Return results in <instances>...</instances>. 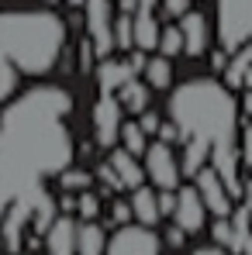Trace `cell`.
I'll return each mask as SVG.
<instances>
[{
    "label": "cell",
    "mask_w": 252,
    "mask_h": 255,
    "mask_svg": "<svg viewBox=\"0 0 252 255\" xmlns=\"http://www.w3.org/2000/svg\"><path fill=\"white\" fill-rule=\"evenodd\" d=\"M156 197H159V214L169 217L173 207H176V190H156Z\"/></svg>",
    "instance_id": "33"
},
{
    "label": "cell",
    "mask_w": 252,
    "mask_h": 255,
    "mask_svg": "<svg viewBox=\"0 0 252 255\" xmlns=\"http://www.w3.org/2000/svg\"><path fill=\"white\" fill-rule=\"evenodd\" d=\"M142 76L149 90H169L173 86V59L166 55H149L145 66H142Z\"/></svg>",
    "instance_id": "20"
},
{
    "label": "cell",
    "mask_w": 252,
    "mask_h": 255,
    "mask_svg": "<svg viewBox=\"0 0 252 255\" xmlns=\"http://www.w3.org/2000/svg\"><path fill=\"white\" fill-rule=\"evenodd\" d=\"M239 162L246 169H252V121L239 128Z\"/></svg>",
    "instance_id": "29"
},
{
    "label": "cell",
    "mask_w": 252,
    "mask_h": 255,
    "mask_svg": "<svg viewBox=\"0 0 252 255\" xmlns=\"http://www.w3.org/2000/svg\"><path fill=\"white\" fill-rule=\"evenodd\" d=\"M194 186H197V193H201V200H204L208 214H214V217H228V214H232V197H228L221 176L214 172L211 162L194 176Z\"/></svg>",
    "instance_id": "11"
},
{
    "label": "cell",
    "mask_w": 252,
    "mask_h": 255,
    "mask_svg": "<svg viewBox=\"0 0 252 255\" xmlns=\"http://www.w3.org/2000/svg\"><path fill=\"white\" fill-rule=\"evenodd\" d=\"M218 38L225 52L252 45V0H218Z\"/></svg>",
    "instance_id": "4"
},
{
    "label": "cell",
    "mask_w": 252,
    "mask_h": 255,
    "mask_svg": "<svg viewBox=\"0 0 252 255\" xmlns=\"http://www.w3.org/2000/svg\"><path fill=\"white\" fill-rule=\"evenodd\" d=\"M83 24H86V42L93 52L104 59L114 52V10L111 0H83Z\"/></svg>",
    "instance_id": "6"
},
{
    "label": "cell",
    "mask_w": 252,
    "mask_h": 255,
    "mask_svg": "<svg viewBox=\"0 0 252 255\" xmlns=\"http://www.w3.org/2000/svg\"><path fill=\"white\" fill-rule=\"evenodd\" d=\"M128 204H131V217L138 221V224H159L163 221V214H159V197H156V190L152 186H135L131 190V197H128Z\"/></svg>",
    "instance_id": "17"
},
{
    "label": "cell",
    "mask_w": 252,
    "mask_h": 255,
    "mask_svg": "<svg viewBox=\"0 0 252 255\" xmlns=\"http://www.w3.org/2000/svg\"><path fill=\"white\" fill-rule=\"evenodd\" d=\"M66 48V21L52 10H0V52L17 73L42 76Z\"/></svg>",
    "instance_id": "3"
},
{
    "label": "cell",
    "mask_w": 252,
    "mask_h": 255,
    "mask_svg": "<svg viewBox=\"0 0 252 255\" xmlns=\"http://www.w3.org/2000/svg\"><path fill=\"white\" fill-rule=\"evenodd\" d=\"M55 179H59V190H62V193H83V190H90V183H93V172L76 169V166H66Z\"/></svg>",
    "instance_id": "23"
},
{
    "label": "cell",
    "mask_w": 252,
    "mask_h": 255,
    "mask_svg": "<svg viewBox=\"0 0 252 255\" xmlns=\"http://www.w3.org/2000/svg\"><path fill=\"white\" fill-rule=\"evenodd\" d=\"M242 86H246V90H252V66H249V73H246V80H242Z\"/></svg>",
    "instance_id": "40"
},
{
    "label": "cell",
    "mask_w": 252,
    "mask_h": 255,
    "mask_svg": "<svg viewBox=\"0 0 252 255\" xmlns=\"http://www.w3.org/2000/svg\"><path fill=\"white\" fill-rule=\"evenodd\" d=\"M183 155H180V172L183 176H197L211 162V145L201 138H183Z\"/></svg>",
    "instance_id": "19"
},
{
    "label": "cell",
    "mask_w": 252,
    "mask_h": 255,
    "mask_svg": "<svg viewBox=\"0 0 252 255\" xmlns=\"http://www.w3.org/2000/svg\"><path fill=\"white\" fill-rule=\"evenodd\" d=\"M14 90H17V69H14V66H10V59L0 52V104H3Z\"/></svg>",
    "instance_id": "27"
},
{
    "label": "cell",
    "mask_w": 252,
    "mask_h": 255,
    "mask_svg": "<svg viewBox=\"0 0 252 255\" xmlns=\"http://www.w3.org/2000/svg\"><path fill=\"white\" fill-rule=\"evenodd\" d=\"M76 224H80V217L55 214V221L48 224V231L42 235L45 252L48 255H76Z\"/></svg>",
    "instance_id": "13"
},
{
    "label": "cell",
    "mask_w": 252,
    "mask_h": 255,
    "mask_svg": "<svg viewBox=\"0 0 252 255\" xmlns=\"http://www.w3.org/2000/svg\"><path fill=\"white\" fill-rule=\"evenodd\" d=\"M156 138H159V141H166V145H173V141H180V131H176L173 121H163L159 131H156Z\"/></svg>",
    "instance_id": "35"
},
{
    "label": "cell",
    "mask_w": 252,
    "mask_h": 255,
    "mask_svg": "<svg viewBox=\"0 0 252 255\" xmlns=\"http://www.w3.org/2000/svg\"><path fill=\"white\" fill-rule=\"evenodd\" d=\"M173 224H180L187 235H197L208 228V207L197 193V186H176V207H173Z\"/></svg>",
    "instance_id": "9"
},
{
    "label": "cell",
    "mask_w": 252,
    "mask_h": 255,
    "mask_svg": "<svg viewBox=\"0 0 252 255\" xmlns=\"http://www.w3.org/2000/svg\"><path fill=\"white\" fill-rule=\"evenodd\" d=\"M228 55H232V59H228V66H225V86L232 90V86H242L246 73H249L252 45H242V48H235V52H228Z\"/></svg>",
    "instance_id": "22"
},
{
    "label": "cell",
    "mask_w": 252,
    "mask_h": 255,
    "mask_svg": "<svg viewBox=\"0 0 252 255\" xmlns=\"http://www.w3.org/2000/svg\"><path fill=\"white\" fill-rule=\"evenodd\" d=\"M107 166L114 169L118 183H121V190H135V186H142V183H145V166L138 162V155H131V152L121 148V145H114V152H111Z\"/></svg>",
    "instance_id": "14"
},
{
    "label": "cell",
    "mask_w": 252,
    "mask_h": 255,
    "mask_svg": "<svg viewBox=\"0 0 252 255\" xmlns=\"http://www.w3.org/2000/svg\"><path fill=\"white\" fill-rule=\"evenodd\" d=\"M180 35H183V55H190V59H201L211 48V24L194 7L180 17Z\"/></svg>",
    "instance_id": "12"
},
{
    "label": "cell",
    "mask_w": 252,
    "mask_h": 255,
    "mask_svg": "<svg viewBox=\"0 0 252 255\" xmlns=\"http://www.w3.org/2000/svg\"><path fill=\"white\" fill-rule=\"evenodd\" d=\"M66 3H69V7H83V0H66Z\"/></svg>",
    "instance_id": "41"
},
{
    "label": "cell",
    "mask_w": 252,
    "mask_h": 255,
    "mask_svg": "<svg viewBox=\"0 0 252 255\" xmlns=\"http://www.w3.org/2000/svg\"><path fill=\"white\" fill-rule=\"evenodd\" d=\"M73 97L62 86H35L0 114V204L42 193L52 176L73 166L76 145L66 128Z\"/></svg>",
    "instance_id": "1"
},
{
    "label": "cell",
    "mask_w": 252,
    "mask_h": 255,
    "mask_svg": "<svg viewBox=\"0 0 252 255\" xmlns=\"http://www.w3.org/2000/svg\"><path fill=\"white\" fill-rule=\"evenodd\" d=\"M31 200H35V197H28V200H10L7 211H3V217H0V238H3L7 255L21 252V245H24V231H28V221H31Z\"/></svg>",
    "instance_id": "10"
},
{
    "label": "cell",
    "mask_w": 252,
    "mask_h": 255,
    "mask_svg": "<svg viewBox=\"0 0 252 255\" xmlns=\"http://www.w3.org/2000/svg\"><path fill=\"white\" fill-rule=\"evenodd\" d=\"M118 141H121V148H128L131 155H145V148H149V134L138 128V121H128V125H121V131H118Z\"/></svg>",
    "instance_id": "24"
},
{
    "label": "cell",
    "mask_w": 252,
    "mask_h": 255,
    "mask_svg": "<svg viewBox=\"0 0 252 255\" xmlns=\"http://www.w3.org/2000/svg\"><path fill=\"white\" fill-rule=\"evenodd\" d=\"M159 55H166V59H176V55H183V35H180V24H166V28H159Z\"/></svg>",
    "instance_id": "25"
},
{
    "label": "cell",
    "mask_w": 252,
    "mask_h": 255,
    "mask_svg": "<svg viewBox=\"0 0 252 255\" xmlns=\"http://www.w3.org/2000/svg\"><path fill=\"white\" fill-rule=\"evenodd\" d=\"M159 28L163 24H159L152 7H135V14H131V38H135V45L142 52H152L159 45Z\"/></svg>",
    "instance_id": "16"
},
{
    "label": "cell",
    "mask_w": 252,
    "mask_h": 255,
    "mask_svg": "<svg viewBox=\"0 0 252 255\" xmlns=\"http://www.w3.org/2000/svg\"><path fill=\"white\" fill-rule=\"evenodd\" d=\"M131 76H138V69L128 59H107L104 55L100 66H97V86H100V93H118Z\"/></svg>",
    "instance_id": "15"
},
{
    "label": "cell",
    "mask_w": 252,
    "mask_h": 255,
    "mask_svg": "<svg viewBox=\"0 0 252 255\" xmlns=\"http://www.w3.org/2000/svg\"><path fill=\"white\" fill-rule=\"evenodd\" d=\"M121 114L125 107L118 104L114 93H100L97 104H93V134L104 148H114L118 145V131H121Z\"/></svg>",
    "instance_id": "8"
},
{
    "label": "cell",
    "mask_w": 252,
    "mask_h": 255,
    "mask_svg": "<svg viewBox=\"0 0 252 255\" xmlns=\"http://www.w3.org/2000/svg\"><path fill=\"white\" fill-rule=\"evenodd\" d=\"M169 118L183 138H201L211 145V166L221 176L228 197H242L239 162V104L232 90L211 76L187 80L169 93Z\"/></svg>",
    "instance_id": "2"
},
{
    "label": "cell",
    "mask_w": 252,
    "mask_h": 255,
    "mask_svg": "<svg viewBox=\"0 0 252 255\" xmlns=\"http://www.w3.org/2000/svg\"><path fill=\"white\" fill-rule=\"evenodd\" d=\"M131 14L135 10H125L121 7V14L114 21V48H131L135 45V38H131Z\"/></svg>",
    "instance_id": "26"
},
{
    "label": "cell",
    "mask_w": 252,
    "mask_h": 255,
    "mask_svg": "<svg viewBox=\"0 0 252 255\" xmlns=\"http://www.w3.org/2000/svg\"><path fill=\"white\" fill-rule=\"evenodd\" d=\"M163 242H166L169 249H183V242H187V231H183L180 224H169V228H166V238H163Z\"/></svg>",
    "instance_id": "34"
},
{
    "label": "cell",
    "mask_w": 252,
    "mask_h": 255,
    "mask_svg": "<svg viewBox=\"0 0 252 255\" xmlns=\"http://www.w3.org/2000/svg\"><path fill=\"white\" fill-rule=\"evenodd\" d=\"M145 176L152 179V186L156 190H176L180 186V155L173 152V145L166 141H149V148H145Z\"/></svg>",
    "instance_id": "7"
},
{
    "label": "cell",
    "mask_w": 252,
    "mask_h": 255,
    "mask_svg": "<svg viewBox=\"0 0 252 255\" xmlns=\"http://www.w3.org/2000/svg\"><path fill=\"white\" fill-rule=\"evenodd\" d=\"M128 221H135L131 217V204L128 200H114L111 204V224H128Z\"/></svg>",
    "instance_id": "32"
},
{
    "label": "cell",
    "mask_w": 252,
    "mask_h": 255,
    "mask_svg": "<svg viewBox=\"0 0 252 255\" xmlns=\"http://www.w3.org/2000/svg\"><path fill=\"white\" fill-rule=\"evenodd\" d=\"M156 3L159 0H135V7H152V10H156Z\"/></svg>",
    "instance_id": "39"
},
{
    "label": "cell",
    "mask_w": 252,
    "mask_h": 255,
    "mask_svg": "<svg viewBox=\"0 0 252 255\" xmlns=\"http://www.w3.org/2000/svg\"><path fill=\"white\" fill-rule=\"evenodd\" d=\"M149 86H145V80H138V76H131L121 90H118V104L125 107L128 114H142L145 107H149Z\"/></svg>",
    "instance_id": "21"
},
{
    "label": "cell",
    "mask_w": 252,
    "mask_h": 255,
    "mask_svg": "<svg viewBox=\"0 0 252 255\" xmlns=\"http://www.w3.org/2000/svg\"><path fill=\"white\" fill-rule=\"evenodd\" d=\"M76 217L80 221H97V214H100V200L90 193V190H83V193H76Z\"/></svg>",
    "instance_id": "28"
},
{
    "label": "cell",
    "mask_w": 252,
    "mask_h": 255,
    "mask_svg": "<svg viewBox=\"0 0 252 255\" xmlns=\"http://www.w3.org/2000/svg\"><path fill=\"white\" fill-rule=\"evenodd\" d=\"M107 249V231L97 221H80L76 224V255H104Z\"/></svg>",
    "instance_id": "18"
},
{
    "label": "cell",
    "mask_w": 252,
    "mask_h": 255,
    "mask_svg": "<svg viewBox=\"0 0 252 255\" xmlns=\"http://www.w3.org/2000/svg\"><path fill=\"white\" fill-rule=\"evenodd\" d=\"M159 125H163V118H159L152 107H145V111L138 114V128H142L145 134H156V131H159Z\"/></svg>",
    "instance_id": "31"
},
{
    "label": "cell",
    "mask_w": 252,
    "mask_h": 255,
    "mask_svg": "<svg viewBox=\"0 0 252 255\" xmlns=\"http://www.w3.org/2000/svg\"><path fill=\"white\" fill-rule=\"evenodd\" d=\"M239 111H242L246 118H252V90L246 93V100H242V107H239Z\"/></svg>",
    "instance_id": "38"
},
{
    "label": "cell",
    "mask_w": 252,
    "mask_h": 255,
    "mask_svg": "<svg viewBox=\"0 0 252 255\" xmlns=\"http://www.w3.org/2000/svg\"><path fill=\"white\" fill-rule=\"evenodd\" d=\"M159 3H163V14H166L169 21H180V17L190 10L194 0H159Z\"/></svg>",
    "instance_id": "30"
},
{
    "label": "cell",
    "mask_w": 252,
    "mask_h": 255,
    "mask_svg": "<svg viewBox=\"0 0 252 255\" xmlns=\"http://www.w3.org/2000/svg\"><path fill=\"white\" fill-rule=\"evenodd\" d=\"M190 255H228L221 245H204V249H197V252H190Z\"/></svg>",
    "instance_id": "37"
},
{
    "label": "cell",
    "mask_w": 252,
    "mask_h": 255,
    "mask_svg": "<svg viewBox=\"0 0 252 255\" xmlns=\"http://www.w3.org/2000/svg\"><path fill=\"white\" fill-rule=\"evenodd\" d=\"M97 176H100V179L107 183V190H121V183H118V176H114V169H111L107 162H104V166H97Z\"/></svg>",
    "instance_id": "36"
},
{
    "label": "cell",
    "mask_w": 252,
    "mask_h": 255,
    "mask_svg": "<svg viewBox=\"0 0 252 255\" xmlns=\"http://www.w3.org/2000/svg\"><path fill=\"white\" fill-rule=\"evenodd\" d=\"M14 255H24V252H14Z\"/></svg>",
    "instance_id": "42"
},
{
    "label": "cell",
    "mask_w": 252,
    "mask_h": 255,
    "mask_svg": "<svg viewBox=\"0 0 252 255\" xmlns=\"http://www.w3.org/2000/svg\"><path fill=\"white\" fill-rule=\"evenodd\" d=\"M163 252V238L149 228V224H121L114 228V235L107 238L104 255H159Z\"/></svg>",
    "instance_id": "5"
}]
</instances>
